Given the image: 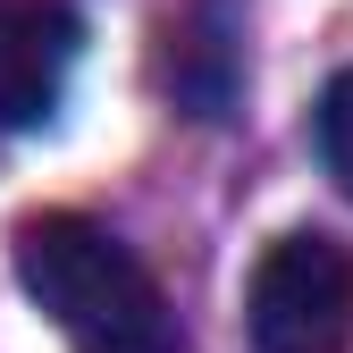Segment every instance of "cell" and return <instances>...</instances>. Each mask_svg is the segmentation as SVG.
Segmentation results:
<instances>
[{
	"label": "cell",
	"mask_w": 353,
	"mask_h": 353,
	"mask_svg": "<svg viewBox=\"0 0 353 353\" xmlns=\"http://www.w3.org/2000/svg\"><path fill=\"white\" fill-rule=\"evenodd\" d=\"M9 261H17V286L34 294V312L76 353H185V328H176L160 278L101 219L34 210V219H17Z\"/></svg>",
	"instance_id": "obj_1"
},
{
	"label": "cell",
	"mask_w": 353,
	"mask_h": 353,
	"mask_svg": "<svg viewBox=\"0 0 353 353\" xmlns=\"http://www.w3.org/2000/svg\"><path fill=\"white\" fill-rule=\"evenodd\" d=\"M244 320L261 353H345L353 345V252L320 228H294L261 252Z\"/></svg>",
	"instance_id": "obj_2"
},
{
	"label": "cell",
	"mask_w": 353,
	"mask_h": 353,
	"mask_svg": "<svg viewBox=\"0 0 353 353\" xmlns=\"http://www.w3.org/2000/svg\"><path fill=\"white\" fill-rule=\"evenodd\" d=\"M84 26L68 0H0V135L59 118Z\"/></svg>",
	"instance_id": "obj_3"
},
{
	"label": "cell",
	"mask_w": 353,
	"mask_h": 353,
	"mask_svg": "<svg viewBox=\"0 0 353 353\" xmlns=\"http://www.w3.org/2000/svg\"><path fill=\"white\" fill-rule=\"evenodd\" d=\"M312 143H320L328 185L353 202V68L328 76V93H320V110H312Z\"/></svg>",
	"instance_id": "obj_4"
}]
</instances>
